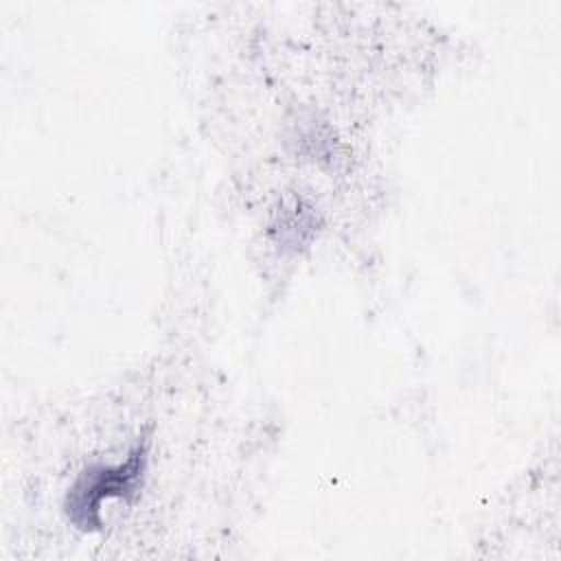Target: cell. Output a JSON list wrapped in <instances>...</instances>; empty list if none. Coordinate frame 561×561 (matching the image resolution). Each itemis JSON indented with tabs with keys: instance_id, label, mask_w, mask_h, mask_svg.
I'll list each match as a JSON object with an SVG mask.
<instances>
[{
	"instance_id": "cell-1",
	"label": "cell",
	"mask_w": 561,
	"mask_h": 561,
	"mask_svg": "<svg viewBox=\"0 0 561 561\" xmlns=\"http://www.w3.org/2000/svg\"><path fill=\"white\" fill-rule=\"evenodd\" d=\"M149 465V443H136L118 465H90L70 484L64 508L68 519L83 533L99 530L105 500H131L138 495Z\"/></svg>"
}]
</instances>
